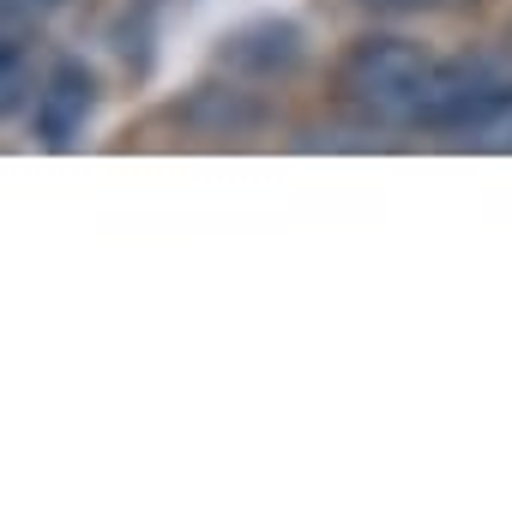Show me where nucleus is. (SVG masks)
Segmentation results:
<instances>
[{
    "label": "nucleus",
    "mask_w": 512,
    "mask_h": 512,
    "mask_svg": "<svg viewBox=\"0 0 512 512\" xmlns=\"http://www.w3.org/2000/svg\"><path fill=\"white\" fill-rule=\"evenodd\" d=\"M500 85L488 61H440L410 37H362L338 61V97L368 127L458 133Z\"/></svg>",
    "instance_id": "nucleus-1"
},
{
    "label": "nucleus",
    "mask_w": 512,
    "mask_h": 512,
    "mask_svg": "<svg viewBox=\"0 0 512 512\" xmlns=\"http://www.w3.org/2000/svg\"><path fill=\"white\" fill-rule=\"evenodd\" d=\"M91 115H97V73H91L85 61L61 55V61L43 73V85H37V103H31V133H37L49 151H73V145L85 139Z\"/></svg>",
    "instance_id": "nucleus-2"
},
{
    "label": "nucleus",
    "mask_w": 512,
    "mask_h": 512,
    "mask_svg": "<svg viewBox=\"0 0 512 512\" xmlns=\"http://www.w3.org/2000/svg\"><path fill=\"white\" fill-rule=\"evenodd\" d=\"M296 61H302V31L290 19H253L235 37H223V49H217V67L253 73V79H278Z\"/></svg>",
    "instance_id": "nucleus-3"
},
{
    "label": "nucleus",
    "mask_w": 512,
    "mask_h": 512,
    "mask_svg": "<svg viewBox=\"0 0 512 512\" xmlns=\"http://www.w3.org/2000/svg\"><path fill=\"white\" fill-rule=\"evenodd\" d=\"M458 145H470V151H500V157H512V85H500L464 127H458Z\"/></svg>",
    "instance_id": "nucleus-4"
},
{
    "label": "nucleus",
    "mask_w": 512,
    "mask_h": 512,
    "mask_svg": "<svg viewBox=\"0 0 512 512\" xmlns=\"http://www.w3.org/2000/svg\"><path fill=\"white\" fill-rule=\"evenodd\" d=\"M350 7H362L374 19H428V13H464L476 0H350Z\"/></svg>",
    "instance_id": "nucleus-5"
},
{
    "label": "nucleus",
    "mask_w": 512,
    "mask_h": 512,
    "mask_svg": "<svg viewBox=\"0 0 512 512\" xmlns=\"http://www.w3.org/2000/svg\"><path fill=\"white\" fill-rule=\"evenodd\" d=\"M19 103H25V49L7 43V115H19Z\"/></svg>",
    "instance_id": "nucleus-6"
}]
</instances>
